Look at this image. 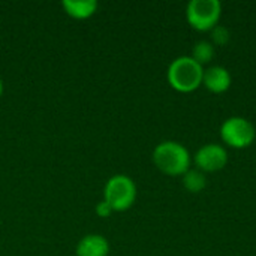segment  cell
<instances>
[{
    "mask_svg": "<svg viewBox=\"0 0 256 256\" xmlns=\"http://www.w3.org/2000/svg\"><path fill=\"white\" fill-rule=\"evenodd\" d=\"M153 164L166 176L183 177L190 170L192 156L182 142L162 141L153 150Z\"/></svg>",
    "mask_w": 256,
    "mask_h": 256,
    "instance_id": "1",
    "label": "cell"
},
{
    "mask_svg": "<svg viewBox=\"0 0 256 256\" xmlns=\"http://www.w3.org/2000/svg\"><path fill=\"white\" fill-rule=\"evenodd\" d=\"M204 66L190 56H180L168 66L166 78L170 86L180 93H192L202 86Z\"/></svg>",
    "mask_w": 256,
    "mask_h": 256,
    "instance_id": "2",
    "label": "cell"
},
{
    "mask_svg": "<svg viewBox=\"0 0 256 256\" xmlns=\"http://www.w3.org/2000/svg\"><path fill=\"white\" fill-rule=\"evenodd\" d=\"M136 200V184L124 174L112 176L104 188V201L112 208V212L129 210Z\"/></svg>",
    "mask_w": 256,
    "mask_h": 256,
    "instance_id": "3",
    "label": "cell"
},
{
    "mask_svg": "<svg viewBox=\"0 0 256 256\" xmlns=\"http://www.w3.org/2000/svg\"><path fill=\"white\" fill-rule=\"evenodd\" d=\"M222 16L219 0H190L186 6V20L196 32H212Z\"/></svg>",
    "mask_w": 256,
    "mask_h": 256,
    "instance_id": "4",
    "label": "cell"
},
{
    "mask_svg": "<svg viewBox=\"0 0 256 256\" xmlns=\"http://www.w3.org/2000/svg\"><path fill=\"white\" fill-rule=\"evenodd\" d=\"M220 138L228 147L243 150L254 144L256 138V129L246 117L232 116L222 123Z\"/></svg>",
    "mask_w": 256,
    "mask_h": 256,
    "instance_id": "5",
    "label": "cell"
},
{
    "mask_svg": "<svg viewBox=\"0 0 256 256\" xmlns=\"http://www.w3.org/2000/svg\"><path fill=\"white\" fill-rule=\"evenodd\" d=\"M194 164L195 166L202 171L204 174H212L222 171L226 164H228V152L224 146L212 142V144H204L196 150L194 154Z\"/></svg>",
    "mask_w": 256,
    "mask_h": 256,
    "instance_id": "6",
    "label": "cell"
},
{
    "mask_svg": "<svg viewBox=\"0 0 256 256\" xmlns=\"http://www.w3.org/2000/svg\"><path fill=\"white\" fill-rule=\"evenodd\" d=\"M231 84H232V76L226 68L214 64V66L204 69L202 86L208 92H212L214 94H222L230 90Z\"/></svg>",
    "mask_w": 256,
    "mask_h": 256,
    "instance_id": "7",
    "label": "cell"
},
{
    "mask_svg": "<svg viewBox=\"0 0 256 256\" xmlns=\"http://www.w3.org/2000/svg\"><path fill=\"white\" fill-rule=\"evenodd\" d=\"M110 243L104 236L90 234L80 240L76 246V256H108Z\"/></svg>",
    "mask_w": 256,
    "mask_h": 256,
    "instance_id": "8",
    "label": "cell"
},
{
    "mask_svg": "<svg viewBox=\"0 0 256 256\" xmlns=\"http://www.w3.org/2000/svg\"><path fill=\"white\" fill-rule=\"evenodd\" d=\"M62 6L69 16L76 20H86L98 10L96 0H63Z\"/></svg>",
    "mask_w": 256,
    "mask_h": 256,
    "instance_id": "9",
    "label": "cell"
},
{
    "mask_svg": "<svg viewBox=\"0 0 256 256\" xmlns=\"http://www.w3.org/2000/svg\"><path fill=\"white\" fill-rule=\"evenodd\" d=\"M182 182L184 189L190 194H200L207 188V176L198 168H190L182 177Z\"/></svg>",
    "mask_w": 256,
    "mask_h": 256,
    "instance_id": "10",
    "label": "cell"
},
{
    "mask_svg": "<svg viewBox=\"0 0 256 256\" xmlns=\"http://www.w3.org/2000/svg\"><path fill=\"white\" fill-rule=\"evenodd\" d=\"M190 57L201 66H204L214 58V45L210 40H198L192 48Z\"/></svg>",
    "mask_w": 256,
    "mask_h": 256,
    "instance_id": "11",
    "label": "cell"
},
{
    "mask_svg": "<svg viewBox=\"0 0 256 256\" xmlns=\"http://www.w3.org/2000/svg\"><path fill=\"white\" fill-rule=\"evenodd\" d=\"M210 34H212V44L219 45V46L226 45L231 39V32L228 30V27H225L222 24H218L214 28H212Z\"/></svg>",
    "mask_w": 256,
    "mask_h": 256,
    "instance_id": "12",
    "label": "cell"
},
{
    "mask_svg": "<svg viewBox=\"0 0 256 256\" xmlns=\"http://www.w3.org/2000/svg\"><path fill=\"white\" fill-rule=\"evenodd\" d=\"M96 213H98V216H100V218H110L114 212H112V208L102 200V201L96 206Z\"/></svg>",
    "mask_w": 256,
    "mask_h": 256,
    "instance_id": "13",
    "label": "cell"
},
{
    "mask_svg": "<svg viewBox=\"0 0 256 256\" xmlns=\"http://www.w3.org/2000/svg\"><path fill=\"white\" fill-rule=\"evenodd\" d=\"M2 93H3V81L0 78V96H2Z\"/></svg>",
    "mask_w": 256,
    "mask_h": 256,
    "instance_id": "14",
    "label": "cell"
}]
</instances>
